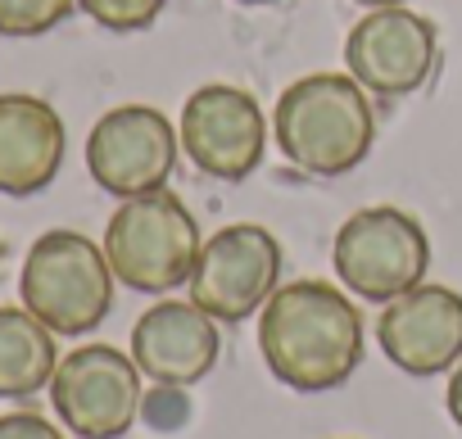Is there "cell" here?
I'll return each instance as SVG.
<instances>
[{"label":"cell","mask_w":462,"mask_h":439,"mask_svg":"<svg viewBox=\"0 0 462 439\" xmlns=\"http://www.w3.org/2000/svg\"><path fill=\"white\" fill-rule=\"evenodd\" d=\"M51 403L78 439H123L141 412V367L114 344H82L60 358Z\"/></svg>","instance_id":"52a82bcc"},{"label":"cell","mask_w":462,"mask_h":439,"mask_svg":"<svg viewBox=\"0 0 462 439\" xmlns=\"http://www.w3.org/2000/svg\"><path fill=\"white\" fill-rule=\"evenodd\" d=\"M217 353H222L217 322L199 304L159 299L132 326V358H136L141 376H150L154 385H168V389H186V385L204 380L213 371Z\"/></svg>","instance_id":"7c38bea8"},{"label":"cell","mask_w":462,"mask_h":439,"mask_svg":"<svg viewBox=\"0 0 462 439\" xmlns=\"http://www.w3.org/2000/svg\"><path fill=\"white\" fill-rule=\"evenodd\" d=\"M354 5H367V10H390V5H408V0H354Z\"/></svg>","instance_id":"d6986e66"},{"label":"cell","mask_w":462,"mask_h":439,"mask_svg":"<svg viewBox=\"0 0 462 439\" xmlns=\"http://www.w3.org/2000/svg\"><path fill=\"white\" fill-rule=\"evenodd\" d=\"M73 10H78V0H0V37H10V41L46 37Z\"/></svg>","instance_id":"9a60e30c"},{"label":"cell","mask_w":462,"mask_h":439,"mask_svg":"<svg viewBox=\"0 0 462 439\" xmlns=\"http://www.w3.org/2000/svg\"><path fill=\"white\" fill-rule=\"evenodd\" d=\"M199 250V223L168 186L123 199L105 227V259L114 277L141 295H168L190 281Z\"/></svg>","instance_id":"277c9868"},{"label":"cell","mask_w":462,"mask_h":439,"mask_svg":"<svg viewBox=\"0 0 462 439\" xmlns=\"http://www.w3.org/2000/svg\"><path fill=\"white\" fill-rule=\"evenodd\" d=\"M385 358L408 376H439L462 362V295L435 281L390 299L376 317Z\"/></svg>","instance_id":"8fae6325"},{"label":"cell","mask_w":462,"mask_h":439,"mask_svg":"<svg viewBox=\"0 0 462 439\" xmlns=\"http://www.w3.org/2000/svg\"><path fill=\"white\" fill-rule=\"evenodd\" d=\"M444 403H448L453 425L462 430V362H457V367H453V376H448V394H444Z\"/></svg>","instance_id":"ac0fdd59"},{"label":"cell","mask_w":462,"mask_h":439,"mask_svg":"<svg viewBox=\"0 0 462 439\" xmlns=\"http://www.w3.org/2000/svg\"><path fill=\"white\" fill-rule=\"evenodd\" d=\"M273 136L286 163L309 177L354 172L376 141V109L354 73H309L273 109Z\"/></svg>","instance_id":"7a4b0ae2"},{"label":"cell","mask_w":462,"mask_h":439,"mask_svg":"<svg viewBox=\"0 0 462 439\" xmlns=\"http://www.w3.org/2000/svg\"><path fill=\"white\" fill-rule=\"evenodd\" d=\"M439 59V32L408 5L367 10L345 37V64L372 96L399 100L430 82Z\"/></svg>","instance_id":"30bf717a"},{"label":"cell","mask_w":462,"mask_h":439,"mask_svg":"<svg viewBox=\"0 0 462 439\" xmlns=\"http://www.w3.org/2000/svg\"><path fill=\"white\" fill-rule=\"evenodd\" d=\"M259 349L286 389H340L363 362V313L327 281H286L259 313Z\"/></svg>","instance_id":"6da1fadb"},{"label":"cell","mask_w":462,"mask_h":439,"mask_svg":"<svg viewBox=\"0 0 462 439\" xmlns=\"http://www.w3.org/2000/svg\"><path fill=\"white\" fill-rule=\"evenodd\" d=\"M241 5H282V0H241Z\"/></svg>","instance_id":"ffe728a7"},{"label":"cell","mask_w":462,"mask_h":439,"mask_svg":"<svg viewBox=\"0 0 462 439\" xmlns=\"http://www.w3.org/2000/svg\"><path fill=\"white\" fill-rule=\"evenodd\" d=\"M336 277L367 304H390L426 281L430 241L412 213L394 204L358 208L331 245Z\"/></svg>","instance_id":"5b68a950"},{"label":"cell","mask_w":462,"mask_h":439,"mask_svg":"<svg viewBox=\"0 0 462 439\" xmlns=\"http://www.w3.org/2000/svg\"><path fill=\"white\" fill-rule=\"evenodd\" d=\"M114 281L118 277L105 259V245L60 227L32 241L19 272V295L23 308L55 335H87L109 317Z\"/></svg>","instance_id":"3957f363"},{"label":"cell","mask_w":462,"mask_h":439,"mask_svg":"<svg viewBox=\"0 0 462 439\" xmlns=\"http://www.w3.org/2000/svg\"><path fill=\"white\" fill-rule=\"evenodd\" d=\"M69 150L64 118L51 100L10 91L0 96V195H37L60 177Z\"/></svg>","instance_id":"4fadbf2b"},{"label":"cell","mask_w":462,"mask_h":439,"mask_svg":"<svg viewBox=\"0 0 462 439\" xmlns=\"http://www.w3.org/2000/svg\"><path fill=\"white\" fill-rule=\"evenodd\" d=\"M282 286V245L259 223H231L213 232L190 272V304L213 322H245Z\"/></svg>","instance_id":"8992f818"},{"label":"cell","mask_w":462,"mask_h":439,"mask_svg":"<svg viewBox=\"0 0 462 439\" xmlns=\"http://www.w3.org/2000/svg\"><path fill=\"white\" fill-rule=\"evenodd\" d=\"M168 0H78V10L105 32H141L163 14Z\"/></svg>","instance_id":"2e32d148"},{"label":"cell","mask_w":462,"mask_h":439,"mask_svg":"<svg viewBox=\"0 0 462 439\" xmlns=\"http://www.w3.org/2000/svg\"><path fill=\"white\" fill-rule=\"evenodd\" d=\"M55 331L28 308H0V398H32L55 380Z\"/></svg>","instance_id":"5bb4252c"},{"label":"cell","mask_w":462,"mask_h":439,"mask_svg":"<svg viewBox=\"0 0 462 439\" xmlns=\"http://www.w3.org/2000/svg\"><path fill=\"white\" fill-rule=\"evenodd\" d=\"M0 439H64V430L51 416L23 407V412H5V416H0Z\"/></svg>","instance_id":"e0dca14e"},{"label":"cell","mask_w":462,"mask_h":439,"mask_svg":"<svg viewBox=\"0 0 462 439\" xmlns=\"http://www.w3.org/2000/svg\"><path fill=\"white\" fill-rule=\"evenodd\" d=\"M0 259H5V250H0Z\"/></svg>","instance_id":"44dd1931"},{"label":"cell","mask_w":462,"mask_h":439,"mask_svg":"<svg viewBox=\"0 0 462 439\" xmlns=\"http://www.w3.org/2000/svg\"><path fill=\"white\" fill-rule=\"evenodd\" d=\"M177 136H181L186 159H190L204 177L245 181V177L263 163L268 118H263L259 100H254L245 87L208 82V87L190 91V100L181 105Z\"/></svg>","instance_id":"ba28073f"},{"label":"cell","mask_w":462,"mask_h":439,"mask_svg":"<svg viewBox=\"0 0 462 439\" xmlns=\"http://www.w3.org/2000/svg\"><path fill=\"white\" fill-rule=\"evenodd\" d=\"M177 127L154 105H118L87 136V172L100 190L132 199L163 190L177 168Z\"/></svg>","instance_id":"9c48e42d"}]
</instances>
